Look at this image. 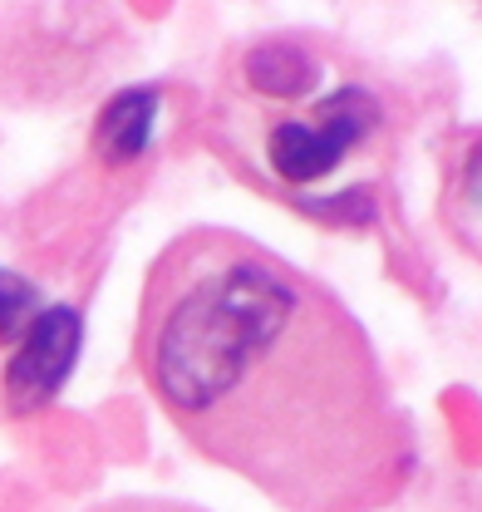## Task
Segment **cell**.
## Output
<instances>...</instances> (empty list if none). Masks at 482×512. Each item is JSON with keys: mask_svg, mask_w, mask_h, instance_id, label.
Masks as SVG:
<instances>
[{"mask_svg": "<svg viewBox=\"0 0 482 512\" xmlns=\"http://www.w3.org/2000/svg\"><path fill=\"white\" fill-rule=\"evenodd\" d=\"M133 365L187 444L286 512H379L414 473L355 311L237 227H187L153 256Z\"/></svg>", "mask_w": 482, "mask_h": 512, "instance_id": "obj_1", "label": "cell"}, {"mask_svg": "<svg viewBox=\"0 0 482 512\" xmlns=\"http://www.w3.org/2000/svg\"><path fill=\"white\" fill-rule=\"evenodd\" d=\"M212 133L256 188L310 217L360 222L394 124L364 74L325 64L301 40H261L232 64Z\"/></svg>", "mask_w": 482, "mask_h": 512, "instance_id": "obj_2", "label": "cell"}, {"mask_svg": "<svg viewBox=\"0 0 482 512\" xmlns=\"http://www.w3.org/2000/svg\"><path fill=\"white\" fill-rule=\"evenodd\" d=\"M79 345H84V316L74 306H40V316L20 330L15 355L5 365V380H0L5 409L10 414L45 409L69 380Z\"/></svg>", "mask_w": 482, "mask_h": 512, "instance_id": "obj_3", "label": "cell"}, {"mask_svg": "<svg viewBox=\"0 0 482 512\" xmlns=\"http://www.w3.org/2000/svg\"><path fill=\"white\" fill-rule=\"evenodd\" d=\"M153 119H158V94L153 89H123L104 104L99 114V128H94V148L104 163H133L148 138H153Z\"/></svg>", "mask_w": 482, "mask_h": 512, "instance_id": "obj_4", "label": "cell"}, {"mask_svg": "<svg viewBox=\"0 0 482 512\" xmlns=\"http://www.w3.org/2000/svg\"><path fill=\"white\" fill-rule=\"evenodd\" d=\"M40 316V291L0 266V340H20V330Z\"/></svg>", "mask_w": 482, "mask_h": 512, "instance_id": "obj_5", "label": "cell"}, {"mask_svg": "<svg viewBox=\"0 0 482 512\" xmlns=\"http://www.w3.org/2000/svg\"><path fill=\"white\" fill-rule=\"evenodd\" d=\"M89 512H202V508L173 503V498H109V503H99V508H89Z\"/></svg>", "mask_w": 482, "mask_h": 512, "instance_id": "obj_6", "label": "cell"}]
</instances>
